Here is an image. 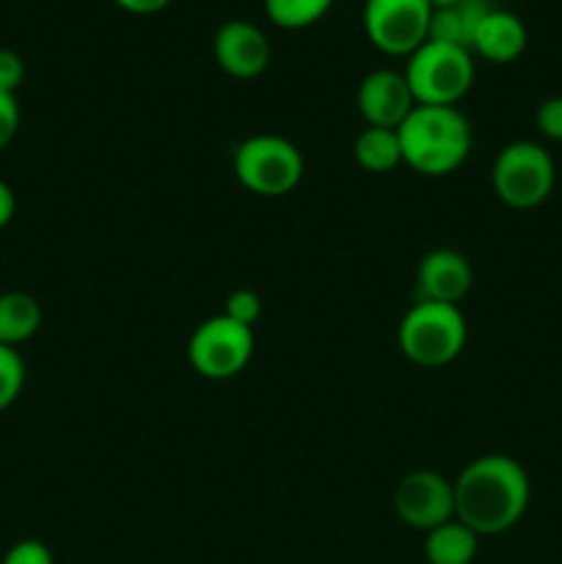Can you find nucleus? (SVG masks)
I'll list each match as a JSON object with an SVG mask.
<instances>
[{"mask_svg": "<svg viewBox=\"0 0 562 564\" xmlns=\"http://www.w3.org/2000/svg\"><path fill=\"white\" fill-rule=\"evenodd\" d=\"M119 9L130 11V14H158L163 11L171 0H114Z\"/></svg>", "mask_w": 562, "mask_h": 564, "instance_id": "393cba45", "label": "nucleus"}, {"mask_svg": "<svg viewBox=\"0 0 562 564\" xmlns=\"http://www.w3.org/2000/svg\"><path fill=\"white\" fill-rule=\"evenodd\" d=\"M224 314L235 323L246 325V328H253L262 317V297L253 290H235L229 297H226Z\"/></svg>", "mask_w": 562, "mask_h": 564, "instance_id": "aec40b11", "label": "nucleus"}, {"mask_svg": "<svg viewBox=\"0 0 562 564\" xmlns=\"http://www.w3.org/2000/svg\"><path fill=\"white\" fill-rule=\"evenodd\" d=\"M472 290V264L452 248H435L424 253L417 268V301L457 303Z\"/></svg>", "mask_w": 562, "mask_h": 564, "instance_id": "f8f14e48", "label": "nucleus"}, {"mask_svg": "<svg viewBox=\"0 0 562 564\" xmlns=\"http://www.w3.org/2000/svg\"><path fill=\"white\" fill-rule=\"evenodd\" d=\"M356 163L369 174H389L397 165H402V147L397 130H386V127H367L361 135L356 138Z\"/></svg>", "mask_w": 562, "mask_h": 564, "instance_id": "f3484780", "label": "nucleus"}, {"mask_svg": "<svg viewBox=\"0 0 562 564\" xmlns=\"http://www.w3.org/2000/svg\"><path fill=\"white\" fill-rule=\"evenodd\" d=\"M253 356V328L235 323L226 314L209 317L187 341L191 367L207 380H229L248 367Z\"/></svg>", "mask_w": 562, "mask_h": 564, "instance_id": "0eeeda50", "label": "nucleus"}, {"mask_svg": "<svg viewBox=\"0 0 562 564\" xmlns=\"http://www.w3.org/2000/svg\"><path fill=\"white\" fill-rule=\"evenodd\" d=\"M334 0H264V14L284 31H301L328 14Z\"/></svg>", "mask_w": 562, "mask_h": 564, "instance_id": "a211bd4d", "label": "nucleus"}, {"mask_svg": "<svg viewBox=\"0 0 562 564\" xmlns=\"http://www.w3.org/2000/svg\"><path fill=\"white\" fill-rule=\"evenodd\" d=\"M356 105L367 127H386V130H400L408 113L417 108L406 75L395 69L369 72L358 86Z\"/></svg>", "mask_w": 562, "mask_h": 564, "instance_id": "9d476101", "label": "nucleus"}, {"mask_svg": "<svg viewBox=\"0 0 562 564\" xmlns=\"http://www.w3.org/2000/svg\"><path fill=\"white\" fill-rule=\"evenodd\" d=\"M0 564H55V562L44 543H39V540H20V543H14L9 551H6L3 562Z\"/></svg>", "mask_w": 562, "mask_h": 564, "instance_id": "4be33fe9", "label": "nucleus"}, {"mask_svg": "<svg viewBox=\"0 0 562 564\" xmlns=\"http://www.w3.org/2000/svg\"><path fill=\"white\" fill-rule=\"evenodd\" d=\"M235 176L257 196H287L303 180V154L281 135L246 138L235 149Z\"/></svg>", "mask_w": 562, "mask_h": 564, "instance_id": "423d86ee", "label": "nucleus"}, {"mask_svg": "<svg viewBox=\"0 0 562 564\" xmlns=\"http://www.w3.org/2000/svg\"><path fill=\"white\" fill-rule=\"evenodd\" d=\"M430 6H433V9H446V6H455V3H461V0H428Z\"/></svg>", "mask_w": 562, "mask_h": 564, "instance_id": "bb28decb", "label": "nucleus"}, {"mask_svg": "<svg viewBox=\"0 0 562 564\" xmlns=\"http://www.w3.org/2000/svg\"><path fill=\"white\" fill-rule=\"evenodd\" d=\"M433 6L428 0H367L364 31L386 55H411L428 42Z\"/></svg>", "mask_w": 562, "mask_h": 564, "instance_id": "6e6552de", "label": "nucleus"}, {"mask_svg": "<svg viewBox=\"0 0 562 564\" xmlns=\"http://www.w3.org/2000/svg\"><path fill=\"white\" fill-rule=\"evenodd\" d=\"M556 169L551 154L534 141H512L496 154L490 185L510 209H534L551 196Z\"/></svg>", "mask_w": 562, "mask_h": 564, "instance_id": "39448f33", "label": "nucleus"}, {"mask_svg": "<svg viewBox=\"0 0 562 564\" xmlns=\"http://www.w3.org/2000/svg\"><path fill=\"white\" fill-rule=\"evenodd\" d=\"M490 9L494 6L488 0H461V3L446 6V9H433L428 39L430 42L457 44V47L472 50L474 31H477V25Z\"/></svg>", "mask_w": 562, "mask_h": 564, "instance_id": "4468645a", "label": "nucleus"}, {"mask_svg": "<svg viewBox=\"0 0 562 564\" xmlns=\"http://www.w3.org/2000/svg\"><path fill=\"white\" fill-rule=\"evenodd\" d=\"M395 510L406 527L428 534L455 518V488L435 471H411L397 485Z\"/></svg>", "mask_w": 562, "mask_h": 564, "instance_id": "1a4fd4ad", "label": "nucleus"}, {"mask_svg": "<svg viewBox=\"0 0 562 564\" xmlns=\"http://www.w3.org/2000/svg\"><path fill=\"white\" fill-rule=\"evenodd\" d=\"M534 124L543 132L549 141L562 143V94L560 97H549L540 102L538 113H534Z\"/></svg>", "mask_w": 562, "mask_h": 564, "instance_id": "412c9836", "label": "nucleus"}, {"mask_svg": "<svg viewBox=\"0 0 562 564\" xmlns=\"http://www.w3.org/2000/svg\"><path fill=\"white\" fill-rule=\"evenodd\" d=\"M466 317L450 303L417 301L402 317L397 341L408 361L417 367H444L466 347Z\"/></svg>", "mask_w": 562, "mask_h": 564, "instance_id": "7ed1b4c3", "label": "nucleus"}, {"mask_svg": "<svg viewBox=\"0 0 562 564\" xmlns=\"http://www.w3.org/2000/svg\"><path fill=\"white\" fill-rule=\"evenodd\" d=\"M213 53L220 69L237 80L259 77L270 64L268 36L248 20H229L215 31Z\"/></svg>", "mask_w": 562, "mask_h": 564, "instance_id": "9b49d317", "label": "nucleus"}, {"mask_svg": "<svg viewBox=\"0 0 562 564\" xmlns=\"http://www.w3.org/2000/svg\"><path fill=\"white\" fill-rule=\"evenodd\" d=\"M527 50V25L505 9H490L472 39V53L490 64H510Z\"/></svg>", "mask_w": 562, "mask_h": 564, "instance_id": "ddd939ff", "label": "nucleus"}, {"mask_svg": "<svg viewBox=\"0 0 562 564\" xmlns=\"http://www.w3.org/2000/svg\"><path fill=\"white\" fill-rule=\"evenodd\" d=\"M479 538L457 518L441 523L424 538V560L428 564H472L477 556Z\"/></svg>", "mask_w": 562, "mask_h": 564, "instance_id": "2eb2a0df", "label": "nucleus"}, {"mask_svg": "<svg viewBox=\"0 0 562 564\" xmlns=\"http://www.w3.org/2000/svg\"><path fill=\"white\" fill-rule=\"evenodd\" d=\"M20 130V102L14 94L0 91V149L9 147Z\"/></svg>", "mask_w": 562, "mask_h": 564, "instance_id": "b1692460", "label": "nucleus"}, {"mask_svg": "<svg viewBox=\"0 0 562 564\" xmlns=\"http://www.w3.org/2000/svg\"><path fill=\"white\" fill-rule=\"evenodd\" d=\"M455 488V518L477 538H494L516 527L529 507L532 482L527 468L507 455H483L468 463Z\"/></svg>", "mask_w": 562, "mask_h": 564, "instance_id": "f257e3e1", "label": "nucleus"}, {"mask_svg": "<svg viewBox=\"0 0 562 564\" xmlns=\"http://www.w3.org/2000/svg\"><path fill=\"white\" fill-rule=\"evenodd\" d=\"M25 386V361L17 347L0 345V411L14 405Z\"/></svg>", "mask_w": 562, "mask_h": 564, "instance_id": "6ab92c4d", "label": "nucleus"}, {"mask_svg": "<svg viewBox=\"0 0 562 564\" xmlns=\"http://www.w3.org/2000/svg\"><path fill=\"white\" fill-rule=\"evenodd\" d=\"M406 80L417 105H444L455 108L474 83L472 50L444 42H424L408 55Z\"/></svg>", "mask_w": 562, "mask_h": 564, "instance_id": "20e7f679", "label": "nucleus"}, {"mask_svg": "<svg viewBox=\"0 0 562 564\" xmlns=\"http://www.w3.org/2000/svg\"><path fill=\"white\" fill-rule=\"evenodd\" d=\"M25 80V64L14 50H0V91L17 94Z\"/></svg>", "mask_w": 562, "mask_h": 564, "instance_id": "5701e85b", "label": "nucleus"}, {"mask_svg": "<svg viewBox=\"0 0 562 564\" xmlns=\"http://www.w3.org/2000/svg\"><path fill=\"white\" fill-rule=\"evenodd\" d=\"M402 163L417 174L446 176L466 163L472 152V127L457 108L417 105L400 130Z\"/></svg>", "mask_w": 562, "mask_h": 564, "instance_id": "f03ea898", "label": "nucleus"}, {"mask_svg": "<svg viewBox=\"0 0 562 564\" xmlns=\"http://www.w3.org/2000/svg\"><path fill=\"white\" fill-rule=\"evenodd\" d=\"M14 209H17L14 191H11V187L0 180V229L11 224V218H14Z\"/></svg>", "mask_w": 562, "mask_h": 564, "instance_id": "a878e982", "label": "nucleus"}, {"mask_svg": "<svg viewBox=\"0 0 562 564\" xmlns=\"http://www.w3.org/2000/svg\"><path fill=\"white\" fill-rule=\"evenodd\" d=\"M42 325V306L28 292L0 295V345L17 347L36 336Z\"/></svg>", "mask_w": 562, "mask_h": 564, "instance_id": "dca6fc26", "label": "nucleus"}]
</instances>
